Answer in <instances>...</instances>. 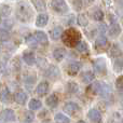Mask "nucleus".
Masks as SVG:
<instances>
[{"label":"nucleus","instance_id":"obj_17","mask_svg":"<svg viewBox=\"0 0 123 123\" xmlns=\"http://www.w3.org/2000/svg\"><path fill=\"white\" fill-rule=\"evenodd\" d=\"M27 94L25 92H17L14 95V100L17 103L18 105H24L26 102H27Z\"/></svg>","mask_w":123,"mask_h":123},{"label":"nucleus","instance_id":"obj_19","mask_svg":"<svg viewBox=\"0 0 123 123\" xmlns=\"http://www.w3.org/2000/svg\"><path fill=\"white\" fill-rule=\"evenodd\" d=\"M99 95H102L103 97H108L109 95L111 94V87L110 85H108L107 83L102 82L100 84V90H99Z\"/></svg>","mask_w":123,"mask_h":123},{"label":"nucleus","instance_id":"obj_5","mask_svg":"<svg viewBox=\"0 0 123 123\" xmlns=\"http://www.w3.org/2000/svg\"><path fill=\"white\" fill-rule=\"evenodd\" d=\"M60 74H61L60 69H58V67L55 65L48 66L45 71H44V76L47 77V78H50V79H56L60 77Z\"/></svg>","mask_w":123,"mask_h":123},{"label":"nucleus","instance_id":"obj_41","mask_svg":"<svg viewBox=\"0 0 123 123\" xmlns=\"http://www.w3.org/2000/svg\"><path fill=\"white\" fill-rule=\"evenodd\" d=\"M87 1H92V0H87Z\"/></svg>","mask_w":123,"mask_h":123},{"label":"nucleus","instance_id":"obj_13","mask_svg":"<svg viewBox=\"0 0 123 123\" xmlns=\"http://www.w3.org/2000/svg\"><path fill=\"white\" fill-rule=\"evenodd\" d=\"M121 31H122L121 26H120L118 23H115V24H112V25L109 27L108 35L110 37H112V38H116V37H118L120 34H121Z\"/></svg>","mask_w":123,"mask_h":123},{"label":"nucleus","instance_id":"obj_20","mask_svg":"<svg viewBox=\"0 0 123 123\" xmlns=\"http://www.w3.org/2000/svg\"><path fill=\"white\" fill-rule=\"evenodd\" d=\"M45 103H47V105L50 108H55L58 104V98L55 94H52V95H50L49 97L47 98V102Z\"/></svg>","mask_w":123,"mask_h":123},{"label":"nucleus","instance_id":"obj_33","mask_svg":"<svg viewBox=\"0 0 123 123\" xmlns=\"http://www.w3.org/2000/svg\"><path fill=\"white\" fill-rule=\"evenodd\" d=\"M120 54H121V50L119 49V47L117 44H113L110 50V55L112 57H119Z\"/></svg>","mask_w":123,"mask_h":123},{"label":"nucleus","instance_id":"obj_31","mask_svg":"<svg viewBox=\"0 0 123 123\" xmlns=\"http://www.w3.org/2000/svg\"><path fill=\"white\" fill-rule=\"evenodd\" d=\"M77 22H78V24L80 26H82V27H85V26H87V24H89V19H87V17L85 16L84 14H79Z\"/></svg>","mask_w":123,"mask_h":123},{"label":"nucleus","instance_id":"obj_22","mask_svg":"<svg viewBox=\"0 0 123 123\" xmlns=\"http://www.w3.org/2000/svg\"><path fill=\"white\" fill-rule=\"evenodd\" d=\"M11 99V95H10V91L6 87H4L0 93V100L2 103H9Z\"/></svg>","mask_w":123,"mask_h":123},{"label":"nucleus","instance_id":"obj_15","mask_svg":"<svg viewBox=\"0 0 123 123\" xmlns=\"http://www.w3.org/2000/svg\"><path fill=\"white\" fill-rule=\"evenodd\" d=\"M64 35V29L62 26H57V27L53 28L50 32V36H51V39L53 40H58L62 36Z\"/></svg>","mask_w":123,"mask_h":123},{"label":"nucleus","instance_id":"obj_34","mask_svg":"<svg viewBox=\"0 0 123 123\" xmlns=\"http://www.w3.org/2000/svg\"><path fill=\"white\" fill-rule=\"evenodd\" d=\"M10 39V34L8 30H0V42H6Z\"/></svg>","mask_w":123,"mask_h":123},{"label":"nucleus","instance_id":"obj_11","mask_svg":"<svg viewBox=\"0 0 123 123\" xmlns=\"http://www.w3.org/2000/svg\"><path fill=\"white\" fill-rule=\"evenodd\" d=\"M48 22H49V15L45 14V13H41L36 18V26L40 28L44 27V26H47Z\"/></svg>","mask_w":123,"mask_h":123},{"label":"nucleus","instance_id":"obj_7","mask_svg":"<svg viewBox=\"0 0 123 123\" xmlns=\"http://www.w3.org/2000/svg\"><path fill=\"white\" fill-rule=\"evenodd\" d=\"M79 109L80 108H79L78 105H77L76 103H72V102L67 103V104H65V106H64V111L69 116L74 115L77 111H79Z\"/></svg>","mask_w":123,"mask_h":123},{"label":"nucleus","instance_id":"obj_14","mask_svg":"<svg viewBox=\"0 0 123 123\" xmlns=\"http://www.w3.org/2000/svg\"><path fill=\"white\" fill-rule=\"evenodd\" d=\"M35 37H36L38 43H40L41 45H48L49 44V39H48V36L41 30H38V31L35 32Z\"/></svg>","mask_w":123,"mask_h":123},{"label":"nucleus","instance_id":"obj_21","mask_svg":"<svg viewBox=\"0 0 123 123\" xmlns=\"http://www.w3.org/2000/svg\"><path fill=\"white\" fill-rule=\"evenodd\" d=\"M25 42H26V44H27L29 48H31V49L37 48V45H38V41H37L35 35H34V36H32V35L27 36V37H26V39H25Z\"/></svg>","mask_w":123,"mask_h":123},{"label":"nucleus","instance_id":"obj_27","mask_svg":"<svg viewBox=\"0 0 123 123\" xmlns=\"http://www.w3.org/2000/svg\"><path fill=\"white\" fill-rule=\"evenodd\" d=\"M76 49H77V51L80 52V53H86V52L89 51V47H87L86 42H84V41H80V42L77 44Z\"/></svg>","mask_w":123,"mask_h":123},{"label":"nucleus","instance_id":"obj_36","mask_svg":"<svg viewBox=\"0 0 123 123\" xmlns=\"http://www.w3.org/2000/svg\"><path fill=\"white\" fill-rule=\"evenodd\" d=\"M100 84H102V82H94V83H92V85H91V91L93 92L94 94H98L99 93V90H100Z\"/></svg>","mask_w":123,"mask_h":123},{"label":"nucleus","instance_id":"obj_39","mask_svg":"<svg viewBox=\"0 0 123 123\" xmlns=\"http://www.w3.org/2000/svg\"><path fill=\"white\" fill-rule=\"evenodd\" d=\"M120 3H121V6H122V8H123V0H120Z\"/></svg>","mask_w":123,"mask_h":123},{"label":"nucleus","instance_id":"obj_26","mask_svg":"<svg viewBox=\"0 0 123 123\" xmlns=\"http://www.w3.org/2000/svg\"><path fill=\"white\" fill-rule=\"evenodd\" d=\"M54 120H55L56 123H70L69 118H67L65 115H63V113H57V115H55Z\"/></svg>","mask_w":123,"mask_h":123},{"label":"nucleus","instance_id":"obj_30","mask_svg":"<svg viewBox=\"0 0 123 123\" xmlns=\"http://www.w3.org/2000/svg\"><path fill=\"white\" fill-rule=\"evenodd\" d=\"M92 16H93V18L95 19V21L100 22V21H103V19H104V13H103L102 10H99V9H96V10H94Z\"/></svg>","mask_w":123,"mask_h":123},{"label":"nucleus","instance_id":"obj_40","mask_svg":"<svg viewBox=\"0 0 123 123\" xmlns=\"http://www.w3.org/2000/svg\"><path fill=\"white\" fill-rule=\"evenodd\" d=\"M78 123H85L84 121H82V120H80V121H78Z\"/></svg>","mask_w":123,"mask_h":123},{"label":"nucleus","instance_id":"obj_37","mask_svg":"<svg viewBox=\"0 0 123 123\" xmlns=\"http://www.w3.org/2000/svg\"><path fill=\"white\" fill-rule=\"evenodd\" d=\"M32 119H34V115H32L31 112H27V121H32Z\"/></svg>","mask_w":123,"mask_h":123},{"label":"nucleus","instance_id":"obj_8","mask_svg":"<svg viewBox=\"0 0 123 123\" xmlns=\"http://www.w3.org/2000/svg\"><path fill=\"white\" fill-rule=\"evenodd\" d=\"M81 69V64L79 62H72L68 65L67 67V72L69 76H76Z\"/></svg>","mask_w":123,"mask_h":123},{"label":"nucleus","instance_id":"obj_38","mask_svg":"<svg viewBox=\"0 0 123 123\" xmlns=\"http://www.w3.org/2000/svg\"><path fill=\"white\" fill-rule=\"evenodd\" d=\"M6 70V66H3L1 63H0V72H3Z\"/></svg>","mask_w":123,"mask_h":123},{"label":"nucleus","instance_id":"obj_23","mask_svg":"<svg viewBox=\"0 0 123 123\" xmlns=\"http://www.w3.org/2000/svg\"><path fill=\"white\" fill-rule=\"evenodd\" d=\"M32 3L39 12L45 11V9H47V3H45L44 0H32Z\"/></svg>","mask_w":123,"mask_h":123},{"label":"nucleus","instance_id":"obj_1","mask_svg":"<svg viewBox=\"0 0 123 123\" xmlns=\"http://www.w3.org/2000/svg\"><path fill=\"white\" fill-rule=\"evenodd\" d=\"M15 15H16L17 19L23 23H28L31 21L32 16H34V11L31 9V6L27 2H18L15 10Z\"/></svg>","mask_w":123,"mask_h":123},{"label":"nucleus","instance_id":"obj_12","mask_svg":"<svg viewBox=\"0 0 123 123\" xmlns=\"http://www.w3.org/2000/svg\"><path fill=\"white\" fill-rule=\"evenodd\" d=\"M48 92H49V83L47 81H42V82L39 83L36 89V93L39 96H44Z\"/></svg>","mask_w":123,"mask_h":123},{"label":"nucleus","instance_id":"obj_4","mask_svg":"<svg viewBox=\"0 0 123 123\" xmlns=\"http://www.w3.org/2000/svg\"><path fill=\"white\" fill-rule=\"evenodd\" d=\"M93 68L96 74H106V72H107L106 61L104 58H97V60H95L93 62Z\"/></svg>","mask_w":123,"mask_h":123},{"label":"nucleus","instance_id":"obj_32","mask_svg":"<svg viewBox=\"0 0 123 123\" xmlns=\"http://www.w3.org/2000/svg\"><path fill=\"white\" fill-rule=\"evenodd\" d=\"M67 90H68V92H69V93L74 94V93H77V92H78L79 86H78V84H77L76 82L70 81V82H68V84H67Z\"/></svg>","mask_w":123,"mask_h":123},{"label":"nucleus","instance_id":"obj_10","mask_svg":"<svg viewBox=\"0 0 123 123\" xmlns=\"http://www.w3.org/2000/svg\"><path fill=\"white\" fill-rule=\"evenodd\" d=\"M13 26V21L8 17H0V30H10Z\"/></svg>","mask_w":123,"mask_h":123},{"label":"nucleus","instance_id":"obj_9","mask_svg":"<svg viewBox=\"0 0 123 123\" xmlns=\"http://www.w3.org/2000/svg\"><path fill=\"white\" fill-rule=\"evenodd\" d=\"M87 117L94 123H100L102 122V115L97 109H91V110L87 112Z\"/></svg>","mask_w":123,"mask_h":123},{"label":"nucleus","instance_id":"obj_2","mask_svg":"<svg viewBox=\"0 0 123 123\" xmlns=\"http://www.w3.org/2000/svg\"><path fill=\"white\" fill-rule=\"evenodd\" d=\"M80 41H81V34L79 32V30L74 29V28H69L66 31H64L63 42L67 47H69V48L77 47V44Z\"/></svg>","mask_w":123,"mask_h":123},{"label":"nucleus","instance_id":"obj_24","mask_svg":"<svg viewBox=\"0 0 123 123\" xmlns=\"http://www.w3.org/2000/svg\"><path fill=\"white\" fill-rule=\"evenodd\" d=\"M107 42H108V40H107V38L105 36H99L97 39L95 40V47L98 48V49H100V48H104L106 47Z\"/></svg>","mask_w":123,"mask_h":123},{"label":"nucleus","instance_id":"obj_25","mask_svg":"<svg viewBox=\"0 0 123 123\" xmlns=\"http://www.w3.org/2000/svg\"><path fill=\"white\" fill-rule=\"evenodd\" d=\"M29 109L30 110H37V109L41 108V106H42V103L40 102L39 99H36V98H34V99H31L29 102Z\"/></svg>","mask_w":123,"mask_h":123},{"label":"nucleus","instance_id":"obj_18","mask_svg":"<svg viewBox=\"0 0 123 123\" xmlns=\"http://www.w3.org/2000/svg\"><path fill=\"white\" fill-rule=\"evenodd\" d=\"M66 55V50L63 48H56L53 51V57L57 62H62Z\"/></svg>","mask_w":123,"mask_h":123},{"label":"nucleus","instance_id":"obj_29","mask_svg":"<svg viewBox=\"0 0 123 123\" xmlns=\"http://www.w3.org/2000/svg\"><path fill=\"white\" fill-rule=\"evenodd\" d=\"M116 87H117L120 95L123 96V76L118 77V79L116 80Z\"/></svg>","mask_w":123,"mask_h":123},{"label":"nucleus","instance_id":"obj_16","mask_svg":"<svg viewBox=\"0 0 123 123\" xmlns=\"http://www.w3.org/2000/svg\"><path fill=\"white\" fill-rule=\"evenodd\" d=\"M23 60H24V62H25L26 64H27V65L31 66V65H34V64L36 63V55H35L31 51L30 52H25V53L23 54Z\"/></svg>","mask_w":123,"mask_h":123},{"label":"nucleus","instance_id":"obj_6","mask_svg":"<svg viewBox=\"0 0 123 123\" xmlns=\"http://www.w3.org/2000/svg\"><path fill=\"white\" fill-rule=\"evenodd\" d=\"M15 120V113L12 109H3L0 112V121L1 122H12Z\"/></svg>","mask_w":123,"mask_h":123},{"label":"nucleus","instance_id":"obj_35","mask_svg":"<svg viewBox=\"0 0 123 123\" xmlns=\"http://www.w3.org/2000/svg\"><path fill=\"white\" fill-rule=\"evenodd\" d=\"M113 68H115L116 71L120 72L121 70L123 69V60L122 58H117V61L115 62V66H113Z\"/></svg>","mask_w":123,"mask_h":123},{"label":"nucleus","instance_id":"obj_28","mask_svg":"<svg viewBox=\"0 0 123 123\" xmlns=\"http://www.w3.org/2000/svg\"><path fill=\"white\" fill-rule=\"evenodd\" d=\"M82 80L84 83H92L94 80V74L92 71H86L83 74Z\"/></svg>","mask_w":123,"mask_h":123},{"label":"nucleus","instance_id":"obj_3","mask_svg":"<svg viewBox=\"0 0 123 123\" xmlns=\"http://www.w3.org/2000/svg\"><path fill=\"white\" fill-rule=\"evenodd\" d=\"M51 8L60 14H66L69 10L65 0H51Z\"/></svg>","mask_w":123,"mask_h":123}]
</instances>
